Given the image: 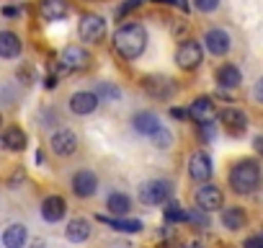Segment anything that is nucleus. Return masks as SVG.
I'll list each match as a JSON object with an SVG mask.
<instances>
[{
	"label": "nucleus",
	"mask_w": 263,
	"mask_h": 248,
	"mask_svg": "<svg viewBox=\"0 0 263 248\" xmlns=\"http://www.w3.org/2000/svg\"><path fill=\"white\" fill-rule=\"evenodd\" d=\"M31 248H44V240H42V238H36V240L31 243Z\"/></svg>",
	"instance_id": "nucleus-42"
},
{
	"label": "nucleus",
	"mask_w": 263,
	"mask_h": 248,
	"mask_svg": "<svg viewBox=\"0 0 263 248\" xmlns=\"http://www.w3.org/2000/svg\"><path fill=\"white\" fill-rule=\"evenodd\" d=\"M222 225L227 230H242L248 225V215L242 212V207H224L222 209Z\"/></svg>",
	"instance_id": "nucleus-18"
},
{
	"label": "nucleus",
	"mask_w": 263,
	"mask_h": 248,
	"mask_svg": "<svg viewBox=\"0 0 263 248\" xmlns=\"http://www.w3.org/2000/svg\"><path fill=\"white\" fill-rule=\"evenodd\" d=\"M240 80H242V75H240V70H237L235 65H222V67L217 70V83H219L222 91H224V88H237Z\"/></svg>",
	"instance_id": "nucleus-22"
},
{
	"label": "nucleus",
	"mask_w": 263,
	"mask_h": 248,
	"mask_svg": "<svg viewBox=\"0 0 263 248\" xmlns=\"http://www.w3.org/2000/svg\"><path fill=\"white\" fill-rule=\"evenodd\" d=\"M194 6H196L201 13H212V11L219 6V0H194Z\"/></svg>",
	"instance_id": "nucleus-33"
},
{
	"label": "nucleus",
	"mask_w": 263,
	"mask_h": 248,
	"mask_svg": "<svg viewBox=\"0 0 263 248\" xmlns=\"http://www.w3.org/2000/svg\"><path fill=\"white\" fill-rule=\"evenodd\" d=\"M142 88H145L150 96H155V98H171V96L176 93L173 80H171V78H160V75H147V78H142Z\"/></svg>",
	"instance_id": "nucleus-10"
},
{
	"label": "nucleus",
	"mask_w": 263,
	"mask_h": 248,
	"mask_svg": "<svg viewBox=\"0 0 263 248\" xmlns=\"http://www.w3.org/2000/svg\"><path fill=\"white\" fill-rule=\"evenodd\" d=\"M98 189V176L93 171H78L72 176V191L78 197H93Z\"/></svg>",
	"instance_id": "nucleus-15"
},
{
	"label": "nucleus",
	"mask_w": 263,
	"mask_h": 248,
	"mask_svg": "<svg viewBox=\"0 0 263 248\" xmlns=\"http://www.w3.org/2000/svg\"><path fill=\"white\" fill-rule=\"evenodd\" d=\"M171 116H173V119H186L189 111H183V109H171Z\"/></svg>",
	"instance_id": "nucleus-38"
},
{
	"label": "nucleus",
	"mask_w": 263,
	"mask_h": 248,
	"mask_svg": "<svg viewBox=\"0 0 263 248\" xmlns=\"http://www.w3.org/2000/svg\"><path fill=\"white\" fill-rule=\"evenodd\" d=\"M65 215H67V202L60 194H52L42 202V217L47 222H60Z\"/></svg>",
	"instance_id": "nucleus-12"
},
{
	"label": "nucleus",
	"mask_w": 263,
	"mask_h": 248,
	"mask_svg": "<svg viewBox=\"0 0 263 248\" xmlns=\"http://www.w3.org/2000/svg\"><path fill=\"white\" fill-rule=\"evenodd\" d=\"M60 62L72 73V70H88L90 62H93V57H90L88 49H83V47H78V44H70V47H65Z\"/></svg>",
	"instance_id": "nucleus-8"
},
{
	"label": "nucleus",
	"mask_w": 263,
	"mask_h": 248,
	"mask_svg": "<svg viewBox=\"0 0 263 248\" xmlns=\"http://www.w3.org/2000/svg\"><path fill=\"white\" fill-rule=\"evenodd\" d=\"M217 119L222 121V127H224L230 135H240V132H245V127H248V116H245V111H240V109H222V111H217Z\"/></svg>",
	"instance_id": "nucleus-9"
},
{
	"label": "nucleus",
	"mask_w": 263,
	"mask_h": 248,
	"mask_svg": "<svg viewBox=\"0 0 263 248\" xmlns=\"http://www.w3.org/2000/svg\"><path fill=\"white\" fill-rule=\"evenodd\" d=\"M18 78H21L24 83H34V70H31V67H21V70H18Z\"/></svg>",
	"instance_id": "nucleus-36"
},
{
	"label": "nucleus",
	"mask_w": 263,
	"mask_h": 248,
	"mask_svg": "<svg viewBox=\"0 0 263 248\" xmlns=\"http://www.w3.org/2000/svg\"><path fill=\"white\" fill-rule=\"evenodd\" d=\"M147 47V31L142 24H124L114 34V49L124 60H137Z\"/></svg>",
	"instance_id": "nucleus-1"
},
{
	"label": "nucleus",
	"mask_w": 263,
	"mask_h": 248,
	"mask_svg": "<svg viewBox=\"0 0 263 248\" xmlns=\"http://www.w3.org/2000/svg\"><path fill=\"white\" fill-rule=\"evenodd\" d=\"M212 158H209V153H204V150H196V153H191V158H189V176L196 181V184H206L209 179H212Z\"/></svg>",
	"instance_id": "nucleus-6"
},
{
	"label": "nucleus",
	"mask_w": 263,
	"mask_h": 248,
	"mask_svg": "<svg viewBox=\"0 0 263 248\" xmlns=\"http://www.w3.org/2000/svg\"><path fill=\"white\" fill-rule=\"evenodd\" d=\"M85 3H90V0H85Z\"/></svg>",
	"instance_id": "nucleus-45"
},
{
	"label": "nucleus",
	"mask_w": 263,
	"mask_h": 248,
	"mask_svg": "<svg viewBox=\"0 0 263 248\" xmlns=\"http://www.w3.org/2000/svg\"><path fill=\"white\" fill-rule=\"evenodd\" d=\"M163 124H160V119L153 114V111H140L137 116H135V130L140 132V135H153L155 130H160Z\"/></svg>",
	"instance_id": "nucleus-21"
},
{
	"label": "nucleus",
	"mask_w": 263,
	"mask_h": 248,
	"mask_svg": "<svg viewBox=\"0 0 263 248\" xmlns=\"http://www.w3.org/2000/svg\"><path fill=\"white\" fill-rule=\"evenodd\" d=\"M24 243H26V227L24 225H11V227H6V233H3V245L6 248H24Z\"/></svg>",
	"instance_id": "nucleus-24"
},
{
	"label": "nucleus",
	"mask_w": 263,
	"mask_h": 248,
	"mask_svg": "<svg viewBox=\"0 0 263 248\" xmlns=\"http://www.w3.org/2000/svg\"><path fill=\"white\" fill-rule=\"evenodd\" d=\"M204 44H206V49H209L212 55L222 57V55L230 52V34L222 31V29H209L206 37H204Z\"/></svg>",
	"instance_id": "nucleus-16"
},
{
	"label": "nucleus",
	"mask_w": 263,
	"mask_h": 248,
	"mask_svg": "<svg viewBox=\"0 0 263 248\" xmlns=\"http://www.w3.org/2000/svg\"><path fill=\"white\" fill-rule=\"evenodd\" d=\"M78 31H80V39H83V42L98 44V42L103 39V34H106V21H103L101 16H96V13H88V16H83Z\"/></svg>",
	"instance_id": "nucleus-7"
},
{
	"label": "nucleus",
	"mask_w": 263,
	"mask_h": 248,
	"mask_svg": "<svg viewBox=\"0 0 263 248\" xmlns=\"http://www.w3.org/2000/svg\"><path fill=\"white\" fill-rule=\"evenodd\" d=\"M171 194H173L171 181H147V184L140 189V202L147 204V207H155V204L168 202Z\"/></svg>",
	"instance_id": "nucleus-5"
},
{
	"label": "nucleus",
	"mask_w": 263,
	"mask_h": 248,
	"mask_svg": "<svg viewBox=\"0 0 263 248\" xmlns=\"http://www.w3.org/2000/svg\"><path fill=\"white\" fill-rule=\"evenodd\" d=\"M3 13H6V16H18V8L8 6V8H3Z\"/></svg>",
	"instance_id": "nucleus-41"
},
{
	"label": "nucleus",
	"mask_w": 263,
	"mask_h": 248,
	"mask_svg": "<svg viewBox=\"0 0 263 248\" xmlns=\"http://www.w3.org/2000/svg\"><path fill=\"white\" fill-rule=\"evenodd\" d=\"M173 34H176V37H186V34H189V24L173 21Z\"/></svg>",
	"instance_id": "nucleus-35"
},
{
	"label": "nucleus",
	"mask_w": 263,
	"mask_h": 248,
	"mask_svg": "<svg viewBox=\"0 0 263 248\" xmlns=\"http://www.w3.org/2000/svg\"><path fill=\"white\" fill-rule=\"evenodd\" d=\"M3 145H6L8 150H16V153H21V150L29 145V140H26V132H24L21 127H8V130L3 132Z\"/></svg>",
	"instance_id": "nucleus-23"
},
{
	"label": "nucleus",
	"mask_w": 263,
	"mask_h": 248,
	"mask_svg": "<svg viewBox=\"0 0 263 248\" xmlns=\"http://www.w3.org/2000/svg\"><path fill=\"white\" fill-rule=\"evenodd\" d=\"M186 222H194L196 227H209V217H206V212H201V209H191V212H186Z\"/></svg>",
	"instance_id": "nucleus-30"
},
{
	"label": "nucleus",
	"mask_w": 263,
	"mask_h": 248,
	"mask_svg": "<svg viewBox=\"0 0 263 248\" xmlns=\"http://www.w3.org/2000/svg\"><path fill=\"white\" fill-rule=\"evenodd\" d=\"M201 62H204V49H201V44L194 42V39H183L181 47H178V52H176V65H178L181 70H196Z\"/></svg>",
	"instance_id": "nucleus-3"
},
{
	"label": "nucleus",
	"mask_w": 263,
	"mask_h": 248,
	"mask_svg": "<svg viewBox=\"0 0 263 248\" xmlns=\"http://www.w3.org/2000/svg\"><path fill=\"white\" fill-rule=\"evenodd\" d=\"M155 3H165V6H176V8H181V11H189L186 0H155Z\"/></svg>",
	"instance_id": "nucleus-34"
},
{
	"label": "nucleus",
	"mask_w": 263,
	"mask_h": 248,
	"mask_svg": "<svg viewBox=\"0 0 263 248\" xmlns=\"http://www.w3.org/2000/svg\"><path fill=\"white\" fill-rule=\"evenodd\" d=\"M52 150L57 155H72L78 150V137L72 130H57L52 135Z\"/></svg>",
	"instance_id": "nucleus-14"
},
{
	"label": "nucleus",
	"mask_w": 263,
	"mask_h": 248,
	"mask_svg": "<svg viewBox=\"0 0 263 248\" xmlns=\"http://www.w3.org/2000/svg\"><path fill=\"white\" fill-rule=\"evenodd\" d=\"M145 3V0H124V3L116 8V19H126L132 11H135V8H140Z\"/></svg>",
	"instance_id": "nucleus-31"
},
{
	"label": "nucleus",
	"mask_w": 263,
	"mask_h": 248,
	"mask_svg": "<svg viewBox=\"0 0 263 248\" xmlns=\"http://www.w3.org/2000/svg\"><path fill=\"white\" fill-rule=\"evenodd\" d=\"M90 222L85 220V217H75V220H70L67 222V227H65V235H67V240L70 243H83V240H88L90 238Z\"/></svg>",
	"instance_id": "nucleus-17"
},
{
	"label": "nucleus",
	"mask_w": 263,
	"mask_h": 248,
	"mask_svg": "<svg viewBox=\"0 0 263 248\" xmlns=\"http://www.w3.org/2000/svg\"><path fill=\"white\" fill-rule=\"evenodd\" d=\"M183 248H199V245H183Z\"/></svg>",
	"instance_id": "nucleus-44"
},
{
	"label": "nucleus",
	"mask_w": 263,
	"mask_h": 248,
	"mask_svg": "<svg viewBox=\"0 0 263 248\" xmlns=\"http://www.w3.org/2000/svg\"><path fill=\"white\" fill-rule=\"evenodd\" d=\"M16 181H24V171H18V173L11 176V186H16Z\"/></svg>",
	"instance_id": "nucleus-40"
},
{
	"label": "nucleus",
	"mask_w": 263,
	"mask_h": 248,
	"mask_svg": "<svg viewBox=\"0 0 263 248\" xmlns=\"http://www.w3.org/2000/svg\"><path fill=\"white\" fill-rule=\"evenodd\" d=\"M165 222L168 225H181V222H186V209H181V204L178 202H171L168 199V204H165Z\"/></svg>",
	"instance_id": "nucleus-27"
},
{
	"label": "nucleus",
	"mask_w": 263,
	"mask_h": 248,
	"mask_svg": "<svg viewBox=\"0 0 263 248\" xmlns=\"http://www.w3.org/2000/svg\"><path fill=\"white\" fill-rule=\"evenodd\" d=\"M245 248H263V238L260 235H253L245 240Z\"/></svg>",
	"instance_id": "nucleus-37"
},
{
	"label": "nucleus",
	"mask_w": 263,
	"mask_h": 248,
	"mask_svg": "<svg viewBox=\"0 0 263 248\" xmlns=\"http://www.w3.org/2000/svg\"><path fill=\"white\" fill-rule=\"evenodd\" d=\"M214 135H217V130H214V124H212V121L199 124V137H201L204 143H212V140H214Z\"/></svg>",
	"instance_id": "nucleus-32"
},
{
	"label": "nucleus",
	"mask_w": 263,
	"mask_h": 248,
	"mask_svg": "<svg viewBox=\"0 0 263 248\" xmlns=\"http://www.w3.org/2000/svg\"><path fill=\"white\" fill-rule=\"evenodd\" d=\"M93 96L98 98V103H101V101H116V98L121 96V91H119L116 85H111V83H98V91H96Z\"/></svg>",
	"instance_id": "nucleus-28"
},
{
	"label": "nucleus",
	"mask_w": 263,
	"mask_h": 248,
	"mask_svg": "<svg viewBox=\"0 0 263 248\" xmlns=\"http://www.w3.org/2000/svg\"><path fill=\"white\" fill-rule=\"evenodd\" d=\"M67 13H70L67 0H42V3H39V16H42L44 21H49V24L62 21Z\"/></svg>",
	"instance_id": "nucleus-13"
},
{
	"label": "nucleus",
	"mask_w": 263,
	"mask_h": 248,
	"mask_svg": "<svg viewBox=\"0 0 263 248\" xmlns=\"http://www.w3.org/2000/svg\"><path fill=\"white\" fill-rule=\"evenodd\" d=\"M150 137H153V143H155L158 148H163V150H168V148H171V143H173V135H171V132H168L165 127L155 130V132H153Z\"/></svg>",
	"instance_id": "nucleus-29"
},
{
	"label": "nucleus",
	"mask_w": 263,
	"mask_h": 248,
	"mask_svg": "<svg viewBox=\"0 0 263 248\" xmlns=\"http://www.w3.org/2000/svg\"><path fill=\"white\" fill-rule=\"evenodd\" d=\"M129 204H132V202H129V197H126V194H121V191H114V194L106 199L108 212H111V215H119V217L129 212Z\"/></svg>",
	"instance_id": "nucleus-26"
},
{
	"label": "nucleus",
	"mask_w": 263,
	"mask_h": 248,
	"mask_svg": "<svg viewBox=\"0 0 263 248\" xmlns=\"http://www.w3.org/2000/svg\"><path fill=\"white\" fill-rule=\"evenodd\" d=\"M189 116H191L194 121H199V124L214 121V119H217V106H214V101H212L209 96H199V98L191 103Z\"/></svg>",
	"instance_id": "nucleus-11"
},
{
	"label": "nucleus",
	"mask_w": 263,
	"mask_h": 248,
	"mask_svg": "<svg viewBox=\"0 0 263 248\" xmlns=\"http://www.w3.org/2000/svg\"><path fill=\"white\" fill-rule=\"evenodd\" d=\"M194 202H196V209L201 212H214V209H222L224 204V197H222V189L214 186V184H201L194 194Z\"/></svg>",
	"instance_id": "nucleus-4"
},
{
	"label": "nucleus",
	"mask_w": 263,
	"mask_h": 248,
	"mask_svg": "<svg viewBox=\"0 0 263 248\" xmlns=\"http://www.w3.org/2000/svg\"><path fill=\"white\" fill-rule=\"evenodd\" d=\"M0 127H3V114H0Z\"/></svg>",
	"instance_id": "nucleus-43"
},
{
	"label": "nucleus",
	"mask_w": 263,
	"mask_h": 248,
	"mask_svg": "<svg viewBox=\"0 0 263 248\" xmlns=\"http://www.w3.org/2000/svg\"><path fill=\"white\" fill-rule=\"evenodd\" d=\"M44 85H47V88H54V85H57V78H54V75H47Z\"/></svg>",
	"instance_id": "nucleus-39"
},
{
	"label": "nucleus",
	"mask_w": 263,
	"mask_h": 248,
	"mask_svg": "<svg viewBox=\"0 0 263 248\" xmlns=\"http://www.w3.org/2000/svg\"><path fill=\"white\" fill-rule=\"evenodd\" d=\"M98 222H106V225H111V227L119 230V233H140V230H142V222H140V220H121V217L111 220V217H98Z\"/></svg>",
	"instance_id": "nucleus-25"
},
{
	"label": "nucleus",
	"mask_w": 263,
	"mask_h": 248,
	"mask_svg": "<svg viewBox=\"0 0 263 248\" xmlns=\"http://www.w3.org/2000/svg\"><path fill=\"white\" fill-rule=\"evenodd\" d=\"M96 106H98V98L88 91L72 93V98H70V109L75 114H90V111H96Z\"/></svg>",
	"instance_id": "nucleus-19"
},
{
	"label": "nucleus",
	"mask_w": 263,
	"mask_h": 248,
	"mask_svg": "<svg viewBox=\"0 0 263 248\" xmlns=\"http://www.w3.org/2000/svg\"><path fill=\"white\" fill-rule=\"evenodd\" d=\"M21 55V39L13 31H0V57H18Z\"/></svg>",
	"instance_id": "nucleus-20"
},
{
	"label": "nucleus",
	"mask_w": 263,
	"mask_h": 248,
	"mask_svg": "<svg viewBox=\"0 0 263 248\" xmlns=\"http://www.w3.org/2000/svg\"><path fill=\"white\" fill-rule=\"evenodd\" d=\"M260 184V166L255 158H242L230 171V186L237 194H253Z\"/></svg>",
	"instance_id": "nucleus-2"
}]
</instances>
